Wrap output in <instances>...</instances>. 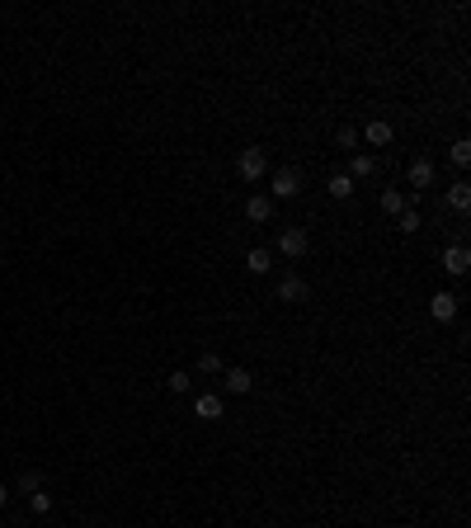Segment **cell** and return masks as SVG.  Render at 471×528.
Returning a JSON list of instances; mask_svg holds the SVG:
<instances>
[{
	"mask_svg": "<svg viewBox=\"0 0 471 528\" xmlns=\"http://www.w3.org/2000/svg\"><path fill=\"white\" fill-rule=\"evenodd\" d=\"M236 170H240V180H250V185H255L264 170H269V160H264V151H260V147H250V151H240Z\"/></svg>",
	"mask_w": 471,
	"mask_h": 528,
	"instance_id": "obj_1",
	"label": "cell"
},
{
	"mask_svg": "<svg viewBox=\"0 0 471 528\" xmlns=\"http://www.w3.org/2000/svg\"><path fill=\"white\" fill-rule=\"evenodd\" d=\"M307 245H311V241H307V232H302V227H288V232L278 236V250H283L288 260H297V255H307Z\"/></svg>",
	"mask_w": 471,
	"mask_h": 528,
	"instance_id": "obj_2",
	"label": "cell"
},
{
	"mask_svg": "<svg viewBox=\"0 0 471 528\" xmlns=\"http://www.w3.org/2000/svg\"><path fill=\"white\" fill-rule=\"evenodd\" d=\"M302 194V175L297 170H278L273 175V198H297Z\"/></svg>",
	"mask_w": 471,
	"mask_h": 528,
	"instance_id": "obj_3",
	"label": "cell"
},
{
	"mask_svg": "<svg viewBox=\"0 0 471 528\" xmlns=\"http://www.w3.org/2000/svg\"><path fill=\"white\" fill-rule=\"evenodd\" d=\"M278 297H283V302H307V297H311V288H307V279L288 274V279H278Z\"/></svg>",
	"mask_w": 471,
	"mask_h": 528,
	"instance_id": "obj_4",
	"label": "cell"
},
{
	"mask_svg": "<svg viewBox=\"0 0 471 528\" xmlns=\"http://www.w3.org/2000/svg\"><path fill=\"white\" fill-rule=\"evenodd\" d=\"M429 317L434 321H452L457 317V297H452V292H434V297H429Z\"/></svg>",
	"mask_w": 471,
	"mask_h": 528,
	"instance_id": "obj_5",
	"label": "cell"
},
{
	"mask_svg": "<svg viewBox=\"0 0 471 528\" xmlns=\"http://www.w3.org/2000/svg\"><path fill=\"white\" fill-rule=\"evenodd\" d=\"M245 217H250V222H269V217H273V198H269V194H250V198H245Z\"/></svg>",
	"mask_w": 471,
	"mask_h": 528,
	"instance_id": "obj_6",
	"label": "cell"
},
{
	"mask_svg": "<svg viewBox=\"0 0 471 528\" xmlns=\"http://www.w3.org/2000/svg\"><path fill=\"white\" fill-rule=\"evenodd\" d=\"M410 189H434V160L429 156L410 160Z\"/></svg>",
	"mask_w": 471,
	"mask_h": 528,
	"instance_id": "obj_7",
	"label": "cell"
},
{
	"mask_svg": "<svg viewBox=\"0 0 471 528\" xmlns=\"http://www.w3.org/2000/svg\"><path fill=\"white\" fill-rule=\"evenodd\" d=\"M222 382H227V392H236V396H245L250 387H255L250 368H227V373H222Z\"/></svg>",
	"mask_w": 471,
	"mask_h": 528,
	"instance_id": "obj_8",
	"label": "cell"
},
{
	"mask_svg": "<svg viewBox=\"0 0 471 528\" xmlns=\"http://www.w3.org/2000/svg\"><path fill=\"white\" fill-rule=\"evenodd\" d=\"M193 415H198V420H222V401H217V392L198 396V401H193Z\"/></svg>",
	"mask_w": 471,
	"mask_h": 528,
	"instance_id": "obj_9",
	"label": "cell"
},
{
	"mask_svg": "<svg viewBox=\"0 0 471 528\" xmlns=\"http://www.w3.org/2000/svg\"><path fill=\"white\" fill-rule=\"evenodd\" d=\"M443 264H448V274H467V264H471V255H467V245H448L443 250Z\"/></svg>",
	"mask_w": 471,
	"mask_h": 528,
	"instance_id": "obj_10",
	"label": "cell"
},
{
	"mask_svg": "<svg viewBox=\"0 0 471 528\" xmlns=\"http://www.w3.org/2000/svg\"><path fill=\"white\" fill-rule=\"evenodd\" d=\"M392 137H396V132H392L387 118H372V123H367V142H372V147H387Z\"/></svg>",
	"mask_w": 471,
	"mask_h": 528,
	"instance_id": "obj_11",
	"label": "cell"
},
{
	"mask_svg": "<svg viewBox=\"0 0 471 528\" xmlns=\"http://www.w3.org/2000/svg\"><path fill=\"white\" fill-rule=\"evenodd\" d=\"M245 264H250V274H269V269H273V255H269L264 245H255V250L245 255Z\"/></svg>",
	"mask_w": 471,
	"mask_h": 528,
	"instance_id": "obj_12",
	"label": "cell"
},
{
	"mask_svg": "<svg viewBox=\"0 0 471 528\" xmlns=\"http://www.w3.org/2000/svg\"><path fill=\"white\" fill-rule=\"evenodd\" d=\"M372 170H377V160H372V156H354V160H349V180H367Z\"/></svg>",
	"mask_w": 471,
	"mask_h": 528,
	"instance_id": "obj_13",
	"label": "cell"
},
{
	"mask_svg": "<svg viewBox=\"0 0 471 528\" xmlns=\"http://www.w3.org/2000/svg\"><path fill=\"white\" fill-rule=\"evenodd\" d=\"M448 203H452L457 212H467L471 208V189L467 185H452V189H448Z\"/></svg>",
	"mask_w": 471,
	"mask_h": 528,
	"instance_id": "obj_14",
	"label": "cell"
},
{
	"mask_svg": "<svg viewBox=\"0 0 471 528\" xmlns=\"http://www.w3.org/2000/svg\"><path fill=\"white\" fill-rule=\"evenodd\" d=\"M382 208L401 217V212H405V194H401V189H387V194H382Z\"/></svg>",
	"mask_w": 471,
	"mask_h": 528,
	"instance_id": "obj_15",
	"label": "cell"
},
{
	"mask_svg": "<svg viewBox=\"0 0 471 528\" xmlns=\"http://www.w3.org/2000/svg\"><path fill=\"white\" fill-rule=\"evenodd\" d=\"M330 194H335V198H349V194H354V180H349V175H335V180H330Z\"/></svg>",
	"mask_w": 471,
	"mask_h": 528,
	"instance_id": "obj_16",
	"label": "cell"
},
{
	"mask_svg": "<svg viewBox=\"0 0 471 528\" xmlns=\"http://www.w3.org/2000/svg\"><path fill=\"white\" fill-rule=\"evenodd\" d=\"M165 387H170L175 396H184V392H189V373H170V377H165Z\"/></svg>",
	"mask_w": 471,
	"mask_h": 528,
	"instance_id": "obj_17",
	"label": "cell"
},
{
	"mask_svg": "<svg viewBox=\"0 0 471 528\" xmlns=\"http://www.w3.org/2000/svg\"><path fill=\"white\" fill-rule=\"evenodd\" d=\"M335 142H340L344 151H354V147H358V128H340V132H335Z\"/></svg>",
	"mask_w": 471,
	"mask_h": 528,
	"instance_id": "obj_18",
	"label": "cell"
},
{
	"mask_svg": "<svg viewBox=\"0 0 471 528\" xmlns=\"http://www.w3.org/2000/svg\"><path fill=\"white\" fill-rule=\"evenodd\" d=\"M452 165H471V142H452Z\"/></svg>",
	"mask_w": 471,
	"mask_h": 528,
	"instance_id": "obj_19",
	"label": "cell"
},
{
	"mask_svg": "<svg viewBox=\"0 0 471 528\" xmlns=\"http://www.w3.org/2000/svg\"><path fill=\"white\" fill-rule=\"evenodd\" d=\"M198 373H227V364H222L217 354H203V359H198Z\"/></svg>",
	"mask_w": 471,
	"mask_h": 528,
	"instance_id": "obj_20",
	"label": "cell"
},
{
	"mask_svg": "<svg viewBox=\"0 0 471 528\" xmlns=\"http://www.w3.org/2000/svg\"><path fill=\"white\" fill-rule=\"evenodd\" d=\"M28 505H33L38 514H48V509H52V496H48V491H33V496H28Z\"/></svg>",
	"mask_w": 471,
	"mask_h": 528,
	"instance_id": "obj_21",
	"label": "cell"
},
{
	"mask_svg": "<svg viewBox=\"0 0 471 528\" xmlns=\"http://www.w3.org/2000/svg\"><path fill=\"white\" fill-rule=\"evenodd\" d=\"M19 491H28V496H33V491H43V476H38V472H24V476H19Z\"/></svg>",
	"mask_w": 471,
	"mask_h": 528,
	"instance_id": "obj_22",
	"label": "cell"
},
{
	"mask_svg": "<svg viewBox=\"0 0 471 528\" xmlns=\"http://www.w3.org/2000/svg\"><path fill=\"white\" fill-rule=\"evenodd\" d=\"M401 232H419V212H415V208L401 212Z\"/></svg>",
	"mask_w": 471,
	"mask_h": 528,
	"instance_id": "obj_23",
	"label": "cell"
},
{
	"mask_svg": "<svg viewBox=\"0 0 471 528\" xmlns=\"http://www.w3.org/2000/svg\"><path fill=\"white\" fill-rule=\"evenodd\" d=\"M5 500H10V486H0V505H5Z\"/></svg>",
	"mask_w": 471,
	"mask_h": 528,
	"instance_id": "obj_24",
	"label": "cell"
}]
</instances>
